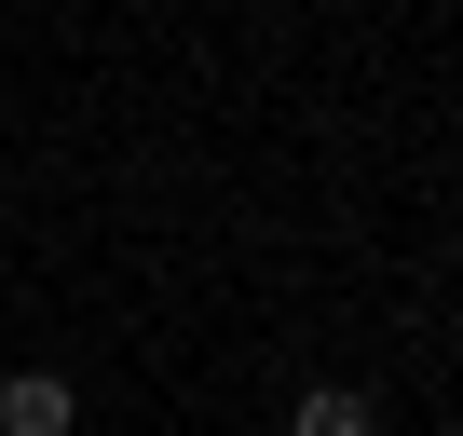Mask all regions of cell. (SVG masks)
I'll list each match as a JSON object with an SVG mask.
<instances>
[{
    "mask_svg": "<svg viewBox=\"0 0 463 436\" xmlns=\"http://www.w3.org/2000/svg\"><path fill=\"white\" fill-rule=\"evenodd\" d=\"M287 436H382V409H368L354 382H314V395L287 409Z\"/></svg>",
    "mask_w": 463,
    "mask_h": 436,
    "instance_id": "2",
    "label": "cell"
},
{
    "mask_svg": "<svg viewBox=\"0 0 463 436\" xmlns=\"http://www.w3.org/2000/svg\"><path fill=\"white\" fill-rule=\"evenodd\" d=\"M0 436H82L69 368H14V382H0Z\"/></svg>",
    "mask_w": 463,
    "mask_h": 436,
    "instance_id": "1",
    "label": "cell"
}]
</instances>
